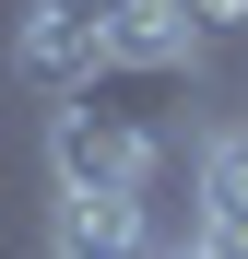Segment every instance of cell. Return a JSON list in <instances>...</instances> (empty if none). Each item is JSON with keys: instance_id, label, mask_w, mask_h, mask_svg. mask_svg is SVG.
Returning a JSON list of instances; mask_svg holds the SVG:
<instances>
[{"instance_id": "7a4b0ae2", "label": "cell", "mask_w": 248, "mask_h": 259, "mask_svg": "<svg viewBox=\"0 0 248 259\" xmlns=\"http://www.w3.org/2000/svg\"><path fill=\"white\" fill-rule=\"evenodd\" d=\"M107 24H118V0H24L12 12V71L59 106L95 95L107 82Z\"/></svg>"}, {"instance_id": "52a82bcc", "label": "cell", "mask_w": 248, "mask_h": 259, "mask_svg": "<svg viewBox=\"0 0 248 259\" xmlns=\"http://www.w3.org/2000/svg\"><path fill=\"white\" fill-rule=\"evenodd\" d=\"M201 247H213V259H248V224H213V236H201Z\"/></svg>"}, {"instance_id": "8992f818", "label": "cell", "mask_w": 248, "mask_h": 259, "mask_svg": "<svg viewBox=\"0 0 248 259\" xmlns=\"http://www.w3.org/2000/svg\"><path fill=\"white\" fill-rule=\"evenodd\" d=\"M189 24L201 35H248V0H189Z\"/></svg>"}, {"instance_id": "ba28073f", "label": "cell", "mask_w": 248, "mask_h": 259, "mask_svg": "<svg viewBox=\"0 0 248 259\" xmlns=\"http://www.w3.org/2000/svg\"><path fill=\"white\" fill-rule=\"evenodd\" d=\"M154 259H213V247H201V236H165V247H154Z\"/></svg>"}, {"instance_id": "6da1fadb", "label": "cell", "mask_w": 248, "mask_h": 259, "mask_svg": "<svg viewBox=\"0 0 248 259\" xmlns=\"http://www.w3.org/2000/svg\"><path fill=\"white\" fill-rule=\"evenodd\" d=\"M178 165H189V142L165 118L118 106V82L48 106V177H59V200H154Z\"/></svg>"}, {"instance_id": "277c9868", "label": "cell", "mask_w": 248, "mask_h": 259, "mask_svg": "<svg viewBox=\"0 0 248 259\" xmlns=\"http://www.w3.org/2000/svg\"><path fill=\"white\" fill-rule=\"evenodd\" d=\"M154 200H48V259H154Z\"/></svg>"}, {"instance_id": "5b68a950", "label": "cell", "mask_w": 248, "mask_h": 259, "mask_svg": "<svg viewBox=\"0 0 248 259\" xmlns=\"http://www.w3.org/2000/svg\"><path fill=\"white\" fill-rule=\"evenodd\" d=\"M248 224V118H213L189 142V236Z\"/></svg>"}, {"instance_id": "3957f363", "label": "cell", "mask_w": 248, "mask_h": 259, "mask_svg": "<svg viewBox=\"0 0 248 259\" xmlns=\"http://www.w3.org/2000/svg\"><path fill=\"white\" fill-rule=\"evenodd\" d=\"M213 35L189 24V0H118L107 24V82H201Z\"/></svg>"}]
</instances>
